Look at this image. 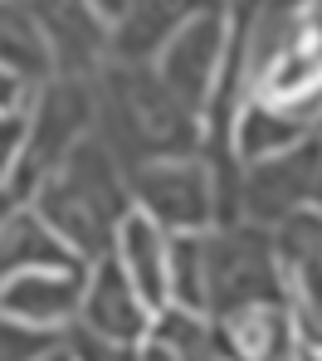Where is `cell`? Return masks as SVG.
Listing matches in <instances>:
<instances>
[{
  "label": "cell",
  "instance_id": "cell-18",
  "mask_svg": "<svg viewBox=\"0 0 322 361\" xmlns=\"http://www.w3.org/2000/svg\"><path fill=\"white\" fill-rule=\"evenodd\" d=\"M142 361H181V357H176L161 337H147V342H142Z\"/></svg>",
  "mask_w": 322,
  "mask_h": 361
},
{
  "label": "cell",
  "instance_id": "cell-4",
  "mask_svg": "<svg viewBox=\"0 0 322 361\" xmlns=\"http://www.w3.org/2000/svg\"><path fill=\"white\" fill-rule=\"evenodd\" d=\"M93 78L54 73V78H44L35 88V108L25 118V147L15 157V171L5 176L15 185V195L35 190L83 137H93V122H98V88H93Z\"/></svg>",
  "mask_w": 322,
  "mask_h": 361
},
{
  "label": "cell",
  "instance_id": "cell-10",
  "mask_svg": "<svg viewBox=\"0 0 322 361\" xmlns=\"http://www.w3.org/2000/svg\"><path fill=\"white\" fill-rule=\"evenodd\" d=\"M220 0H128L108 35V59L118 63H151L200 10Z\"/></svg>",
  "mask_w": 322,
  "mask_h": 361
},
{
  "label": "cell",
  "instance_id": "cell-17",
  "mask_svg": "<svg viewBox=\"0 0 322 361\" xmlns=\"http://www.w3.org/2000/svg\"><path fill=\"white\" fill-rule=\"evenodd\" d=\"M30 88H39V83H30L15 68H0V113H20L25 98H30Z\"/></svg>",
  "mask_w": 322,
  "mask_h": 361
},
{
  "label": "cell",
  "instance_id": "cell-20",
  "mask_svg": "<svg viewBox=\"0 0 322 361\" xmlns=\"http://www.w3.org/2000/svg\"><path fill=\"white\" fill-rule=\"evenodd\" d=\"M39 361H73V352H68V347H59V352H49V357H39Z\"/></svg>",
  "mask_w": 322,
  "mask_h": 361
},
{
  "label": "cell",
  "instance_id": "cell-9",
  "mask_svg": "<svg viewBox=\"0 0 322 361\" xmlns=\"http://www.w3.org/2000/svg\"><path fill=\"white\" fill-rule=\"evenodd\" d=\"M35 25L44 30L49 39V54H54V73H83L93 78L98 63L108 59V15L93 5V0H25Z\"/></svg>",
  "mask_w": 322,
  "mask_h": 361
},
{
  "label": "cell",
  "instance_id": "cell-1",
  "mask_svg": "<svg viewBox=\"0 0 322 361\" xmlns=\"http://www.w3.org/2000/svg\"><path fill=\"white\" fill-rule=\"evenodd\" d=\"M98 137L123 161V171H137L161 157H191L200 142V113L181 103L156 63H118L98 68Z\"/></svg>",
  "mask_w": 322,
  "mask_h": 361
},
{
  "label": "cell",
  "instance_id": "cell-2",
  "mask_svg": "<svg viewBox=\"0 0 322 361\" xmlns=\"http://www.w3.org/2000/svg\"><path fill=\"white\" fill-rule=\"evenodd\" d=\"M30 195H35V210L44 215V225L83 264L113 254L118 225H123V215L132 210L128 171H123V161L108 152V142L98 132L83 137Z\"/></svg>",
  "mask_w": 322,
  "mask_h": 361
},
{
  "label": "cell",
  "instance_id": "cell-14",
  "mask_svg": "<svg viewBox=\"0 0 322 361\" xmlns=\"http://www.w3.org/2000/svg\"><path fill=\"white\" fill-rule=\"evenodd\" d=\"M0 68H15V73H25L30 83L54 78L49 39H44V30L35 25V15H30L25 0H0Z\"/></svg>",
  "mask_w": 322,
  "mask_h": 361
},
{
  "label": "cell",
  "instance_id": "cell-11",
  "mask_svg": "<svg viewBox=\"0 0 322 361\" xmlns=\"http://www.w3.org/2000/svg\"><path fill=\"white\" fill-rule=\"evenodd\" d=\"M83 288H88V269H30L0 283V312L30 327H64L83 307Z\"/></svg>",
  "mask_w": 322,
  "mask_h": 361
},
{
  "label": "cell",
  "instance_id": "cell-16",
  "mask_svg": "<svg viewBox=\"0 0 322 361\" xmlns=\"http://www.w3.org/2000/svg\"><path fill=\"white\" fill-rule=\"evenodd\" d=\"M68 352L73 361H142V347H123V342H103L93 332H68Z\"/></svg>",
  "mask_w": 322,
  "mask_h": 361
},
{
  "label": "cell",
  "instance_id": "cell-13",
  "mask_svg": "<svg viewBox=\"0 0 322 361\" xmlns=\"http://www.w3.org/2000/svg\"><path fill=\"white\" fill-rule=\"evenodd\" d=\"M30 269H88V264L44 225L35 205H15L0 220V279L30 274Z\"/></svg>",
  "mask_w": 322,
  "mask_h": 361
},
{
  "label": "cell",
  "instance_id": "cell-8",
  "mask_svg": "<svg viewBox=\"0 0 322 361\" xmlns=\"http://www.w3.org/2000/svg\"><path fill=\"white\" fill-rule=\"evenodd\" d=\"M78 317H83V332H93L103 342H123V347H142L151 337V327H156V312L137 293V283L128 279L118 254L93 259Z\"/></svg>",
  "mask_w": 322,
  "mask_h": 361
},
{
  "label": "cell",
  "instance_id": "cell-15",
  "mask_svg": "<svg viewBox=\"0 0 322 361\" xmlns=\"http://www.w3.org/2000/svg\"><path fill=\"white\" fill-rule=\"evenodd\" d=\"M59 352V337L54 327H30L10 312H0V361H39Z\"/></svg>",
  "mask_w": 322,
  "mask_h": 361
},
{
  "label": "cell",
  "instance_id": "cell-3",
  "mask_svg": "<svg viewBox=\"0 0 322 361\" xmlns=\"http://www.w3.org/2000/svg\"><path fill=\"white\" fill-rule=\"evenodd\" d=\"M254 302H288L278 244L268 225L225 220L205 235V317H230Z\"/></svg>",
  "mask_w": 322,
  "mask_h": 361
},
{
  "label": "cell",
  "instance_id": "cell-21",
  "mask_svg": "<svg viewBox=\"0 0 322 361\" xmlns=\"http://www.w3.org/2000/svg\"><path fill=\"white\" fill-rule=\"evenodd\" d=\"M313 200H318V205H322V176H318V195H313Z\"/></svg>",
  "mask_w": 322,
  "mask_h": 361
},
{
  "label": "cell",
  "instance_id": "cell-5",
  "mask_svg": "<svg viewBox=\"0 0 322 361\" xmlns=\"http://www.w3.org/2000/svg\"><path fill=\"white\" fill-rule=\"evenodd\" d=\"M132 205L142 215H151L166 235H186V230H205L210 220H220V190H225V171L205 157H161L147 161L128 176Z\"/></svg>",
  "mask_w": 322,
  "mask_h": 361
},
{
  "label": "cell",
  "instance_id": "cell-23",
  "mask_svg": "<svg viewBox=\"0 0 322 361\" xmlns=\"http://www.w3.org/2000/svg\"><path fill=\"white\" fill-rule=\"evenodd\" d=\"M210 361H220V357H210Z\"/></svg>",
  "mask_w": 322,
  "mask_h": 361
},
{
  "label": "cell",
  "instance_id": "cell-22",
  "mask_svg": "<svg viewBox=\"0 0 322 361\" xmlns=\"http://www.w3.org/2000/svg\"><path fill=\"white\" fill-rule=\"evenodd\" d=\"M303 361H322V357H303Z\"/></svg>",
  "mask_w": 322,
  "mask_h": 361
},
{
  "label": "cell",
  "instance_id": "cell-12",
  "mask_svg": "<svg viewBox=\"0 0 322 361\" xmlns=\"http://www.w3.org/2000/svg\"><path fill=\"white\" fill-rule=\"evenodd\" d=\"M113 254L123 259V269H128V279L137 283V293L147 298V307L151 312H166L171 307V235L151 215H142L132 205L128 215H123V225H118Z\"/></svg>",
  "mask_w": 322,
  "mask_h": 361
},
{
  "label": "cell",
  "instance_id": "cell-7",
  "mask_svg": "<svg viewBox=\"0 0 322 361\" xmlns=\"http://www.w3.org/2000/svg\"><path fill=\"white\" fill-rule=\"evenodd\" d=\"M225 39H230V0L200 10L191 25L156 54V73L166 78V88L181 103H191L195 113H205L215 103L220 68H225Z\"/></svg>",
  "mask_w": 322,
  "mask_h": 361
},
{
  "label": "cell",
  "instance_id": "cell-6",
  "mask_svg": "<svg viewBox=\"0 0 322 361\" xmlns=\"http://www.w3.org/2000/svg\"><path fill=\"white\" fill-rule=\"evenodd\" d=\"M318 176H322V142L303 137L273 157H259L254 166L240 180V220L254 225H283L288 215H298L313 195H318Z\"/></svg>",
  "mask_w": 322,
  "mask_h": 361
},
{
  "label": "cell",
  "instance_id": "cell-19",
  "mask_svg": "<svg viewBox=\"0 0 322 361\" xmlns=\"http://www.w3.org/2000/svg\"><path fill=\"white\" fill-rule=\"evenodd\" d=\"M15 205H20V195H15V185H10V180H0V220H5V215H10Z\"/></svg>",
  "mask_w": 322,
  "mask_h": 361
},
{
  "label": "cell",
  "instance_id": "cell-24",
  "mask_svg": "<svg viewBox=\"0 0 322 361\" xmlns=\"http://www.w3.org/2000/svg\"><path fill=\"white\" fill-rule=\"evenodd\" d=\"M0 283H5V279H0Z\"/></svg>",
  "mask_w": 322,
  "mask_h": 361
}]
</instances>
